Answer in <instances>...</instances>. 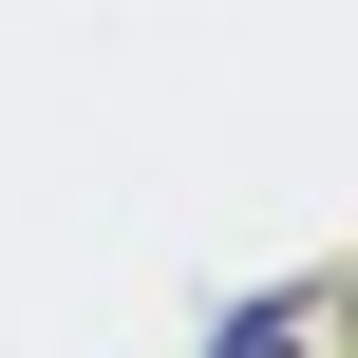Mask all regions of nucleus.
<instances>
[{
  "mask_svg": "<svg viewBox=\"0 0 358 358\" xmlns=\"http://www.w3.org/2000/svg\"><path fill=\"white\" fill-rule=\"evenodd\" d=\"M227 358H340V302L302 283V302H264V321H227Z\"/></svg>",
  "mask_w": 358,
  "mask_h": 358,
  "instance_id": "f257e3e1",
  "label": "nucleus"
}]
</instances>
